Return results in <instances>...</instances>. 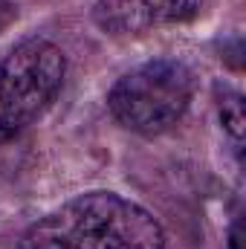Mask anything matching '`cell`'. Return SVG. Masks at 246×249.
<instances>
[{
	"instance_id": "obj_4",
	"label": "cell",
	"mask_w": 246,
	"mask_h": 249,
	"mask_svg": "<svg viewBox=\"0 0 246 249\" xmlns=\"http://www.w3.org/2000/svg\"><path fill=\"white\" fill-rule=\"evenodd\" d=\"M211 0H96L90 20L110 38H142L206 15Z\"/></svg>"
},
{
	"instance_id": "obj_6",
	"label": "cell",
	"mask_w": 246,
	"mask_h": 249,
	"mask_svg": "<svg viewBox=\"0 0 246 249\" xmlns=\"http://www.w3.org/2000/svg\"><path fill=\"white\" fill-rule=\"evenodd\" d=\"M226 247H229V249H241V217H235V220H232L229 235H226Z\"/></svg>"
},
{
	"instance_id": "obj_2",
	"label": "cell",
	"mask_w": 246,
	"mask_h": 249,
	"mask_svg": "<svg viewBox=\"0 0 246 249\" xmlns=\"http://www.w3.org/2000/svg\"><path fill=\"white\" fill-rule=\"evenodd\" d=\"M197 70L177 55H159L130 67L107 90L113 122L136 136H162L185 119L194 105Z\"/></svg>"
},
{
	"instance_id": "obj_7",
	"label": "cell",
	"mask_w": 246,
	"mask_h": 249,
	"mask_svg": "<svg viewBox=\"0 0 246 249\" xmlns=\"http://www.w3.org/2000/svg\"><path fill=\"white\" fill-rule=\"evenodd\" d=\"M9 20H12V6L6 0H0V32L9 26Z\"/></svg>"
},
{
	"instance_id": "obj_3",
	"label": "cell",
	"mask_w": 246,
	"mask_h": 249,
	"mask_svg": "<svg viewBox=\"0 0 246 249\" xmlns=\"http://www.w3.org/2000/svg\"><path fill=\"white\" fill-rule=\"evenodd\" d=\"M67 53L44 35L20 38L0 58V145L44 119L67 81Z\"/></svg>"
},
{
	"instance_id": "obj_5",
	"label": "cell",
	"mask_w": 246,
	"mask_h": 249,
	"mask_svg": "<svg viewBox=\"0 0 246 249\" xmlns=\"http://www.w3.org/2000/svg\"><path fill=\"white\" fill-rule=\"evenodd\" d=\"M214 107L223 133L232 142V151L241 157L244 151V96L232 84H217L214 87Z\"/></svg>"
},
{
	"instance_id": "obj_1",
	"label": "cell",
	"mask_w": 246,
	"mask_h": 249,
	"mask_svg": "<svg viewBox=\"0 0 246 249\" xmlns=\"http://www.w3.org/2000/svg\"><path fill=\"white\" fill-rule=\"evenodd\" d=\"M165 229L119 191H81L26 226L18 249H165Z\"/></svg>"
}]
</instances>
